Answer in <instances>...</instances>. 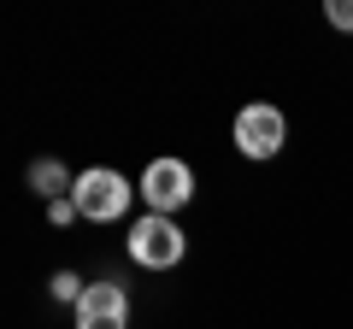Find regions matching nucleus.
I'll list each match as a JSON object with an SVG mask.
<instances>
[{
  "mask_svg": "<svg viewBox=\"0 0 353 329\" xmlns=\"http://www.w3.org/2000/svg\"><path fill=\"white\" fill-rule=\"evenodd\" d=\"M130 194H141V189H130V182L118 177V171H106V164H94V171L77 177L71 200H77V212H83L88 224H118V217L130 212Z\"/></svg>",
  "mask_w": 353,
  "mask_h": 329,
  "instance_id": "obj_1",
  "label": "nucleus"
},
{
  "mask_svg": "<svg viewBox=\"0 0 353 329\" xmlns=\"http://www.w3.org/2000/svg\"><path fill=\"white\" fill-rule=\"evenodd\" d=\"M183 253H189V241H183L176 217L148 212L141 224H130V259L141 270H171V265H183Z\"/></svg>",
  "mask_w": 353,
  "mask_h": 329,
  "instance_id": "obj_2",
  "label": "nucleus"
},
{
  "mask_svg": "<svg viewBox=\"0 0 353 329\" xmlns=\"http://www.w3.org/2000/svg\"><path fill=\"white\" fill-rule=\"evenodd\" d=\"M230 136H236V147L248 153V159H277L283 141H289V118H283L277 106L253 100V106H241V112H236Z\"/></svg>",
  "mask_w": 353,
  "mask_h": 329,
  "instance_id": "obj_3",
  "label": "nucleus"
},
{
  "mask_svg": "<svg viewBox=\"0 0 353 329\" xmlns=\"http://www.w3.org/2000/svg\"><path fill=\"white\" fill-rule=\"evenodd\" d=\"M141 200H148V212L176 217L183 206L194 200V171L183 159H153L148 171H141Z\"/></svg>",
  "mask_w": 353,
  "mask_h": 329,
  "instance_id": "obj_4",
  "label": "nucleus"
},
{
  "mask_svg": "<svg viewBox=\"0 0 353 329\" xmlns=\"http://www.w3.org/2000/svg\"><path fill=\"white\" fill-rule=\"evenodd\" d=\"M77 329H130V288L124 282H88L77 300Z\"/></svg>",
  "mask_w": 353,
  "mask_h": 329,
  "instance_id": "obj_5",
  "label": "nucleus"
},
{
  "mask_svg": "<svg viewBox=\"0 0 353 329\" xmlns=\"http://www.w3.org/2000/svg\"><path fill=\"white\" fill-rule=\"evenodd\" d=\"M30 189H36L41 200L53 206V200H65V194L77 189V177H71V171H65L59 159H36V164H30Z\"/></svg>",
  "mask_w": 353,
  "mask_h": 329,
  "instance_id": "obj_6",
  "label": "nucleus"
},
{
  "mask_svg": "<svg viewBox=\"0 0 353 329\" xmlns=\"http://www.w3.org/2000/svg\"><path fill=\"white\" fill-rule=\"evenodd\" d=\"M48 294H53V300H65V306H77V300H83V282H77V270H53Z\"/></svg>",
  "mask_w": 353,
  "mask_h": 329,
  "instance_id": "obj_7",
  "label": "nucleus"
},
{
  "mask_svg": "<svg viewBox=\"0 0 353 329\" xmlns=\"http://www.w3.org/2000/svg\"><path fill=\"white\" fill-rule=\"evenodd\" d=\"M324 18H330L336 30H353V0H330V6H324Z\"/></svg>",
  "mask_w": 353,
  "mask_h": 329,
  "instance_id": "obj_8",
  "label": "nucleus"
},
{
  "mask_svg": "<svg viewBox=\"0 0 353 329\" xmlns=\"http://www.w3.org/2000/svg\"><path fill=\"white\" fill-rule=\"evenodd\" d=\"M48 217H53V224L65 229V224H77V217H83V212H77V200H71V194H65V200H53V206H48Z\"/></svg>",
  "mask_w": 353,
  "mask_h": 329,
  "instance_id": "obj_9",
  "label": "nucleus"
}]
</instances>
